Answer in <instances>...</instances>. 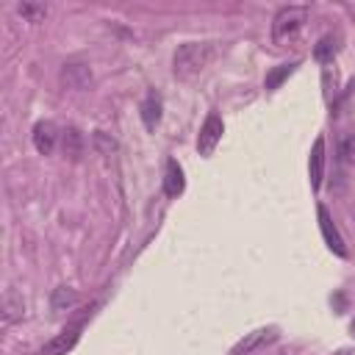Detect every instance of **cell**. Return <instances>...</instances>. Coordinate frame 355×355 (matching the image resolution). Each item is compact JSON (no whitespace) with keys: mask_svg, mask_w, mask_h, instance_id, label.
Wrapping results in <instances>:
<instances>
[{"mask_svg":"<svg viewBox=\"0 0 355 355\" xmlns=\"http://www.w3.org/2000/svg\"><path fill=\"white\" fill-rule=\"evenodd\" d=\"M336 53H338V39H336V36H330V33H327V36H322V39L316 42V47H313V58H316V61H322V64H324V61H333V55H336Z\"/></svg>","mask_w":355,"mask_h":355,"instance_id":"12","label":"cell"},{"mask_svg":"<svg viewBox=\"0 0 355 355\" xmlns=\"http://www.w3.org/2000/svg\"><path fill=\"white\" fill-rule=\"evenodd\" d=\"M64 153L72 155V158H80V153H83V139H80V133L75 128H69L64 133Z\"/></svg>","mask_w":355,"mask_h":355,"instance_id":"15","label":"cell"},{"mask_svg":"<svg viewBox=\"0 0 355 355\" xmlns=\"http://www.w3.org/2000/svg\"><path fill=\"white\" fill-rule=\"evenodd\" d=\"M216 55V47L211 42H186L175 50L172 67H175V78H191L197 72H202Z\"/></svg>","mask_w":355,"mask_h":355,"instance_id":"1","label":"cell"},{"mask_svg":"<svg viewBox=\"0 0 355 355\" xmlns=\"http://www.w3.org/2000/svg\"><path fill=\"white\" fill-rule=\"evenodd\" d=\"M75 302H78V294H75V291H69L67 286L55 288V294H53V308H55V311L64 308V305H75Z\"/></svg>","mask_w":355,"mask_h":355,"instance_id":"17","label":"cell"},{"mask_svg":"<svg viewBox=\"0 0 355 355\" xmlns=\"http://www.w3.org/2000/svg\"><path fill=\"white\" fill-rule=\"evenodd\" d=\"M183 186H186V180H183V169H180V164L172 158V161H166V175H164V194L166 197H178L180 191H183Z\"/></svg>","mask_w":355,"mask_h":355,"instance_id":"11","label":"cell"},{"mask_svg":"<svg viewBox=\"0 0 355 355\" xmlns=\"http://www.w3.org/2000/svg\"><path fill=\"white\" fill-rule=\"evenodd\" d=\"M17 14H19L22 19H28V22H42V19L47 17V8H44L42 3H19V6H17Z\"/></svg>","mask_w":355,"mask_h":355,"instance_id":"14","label":"cell"},{"mask_svg":"<svg viewBox=\"0 0 355 355\" xmlns=\"http://www.w3.org/2000/svg\"><path fill=\"white\" fill-rule=\"evenodd\" d=\"M277 336H280L277 327H261V330H252V333H247V336L230 349V355H250V352H255V349H261V347L277 341Z\"/></svg>","mask_w":355,"mask_h":355,"instance_id":"5","label":"cell"},{"mask_svg":"<svg viewBox=\"0 0 355 355\" xmlns=\"http://www.w3.org/2000/svg\"><path fill=\"white\" fill-rule=\"evenodd\" d=\"M308 22V8L305 6H286L275 14V22H272V39L275 44H291L302 28Z\"/></svg>","mask_w":355,"mask_h":355,"instance_id":"2","label":"cell"},{"mask_svg":"<svg viewBox=\"0 0 355 355\" xmlns=\"http://www.w3.org/2000/svg\"><path fill=\"white\" fill-rule=\"evenodd\" d=\"M141 122L147 130H155V125L161 122V94L158 92H147V97L141 100Z\"/></svg>","mask_w":355,"mask_h":355,"instance_id":"9","label":"cell"},{"mask_svg":"<svg viewBox=\"0 0 355 355\" xmlns=\"http://www.w3.org/2000/svg\"><path fill=\"white\" fill-rule=\"evenodd\" d=\"M222 130H225L222 116H219V114H208L205 122H202V128H200V136H197V150H200V155L208 158V155L216 150V144H219V139H222Z\"/></svg>","mask_w":355,"mask_h":355,"instance_id":"4","label":"cell"},{"mask_svg":"<svg viewBox=\"0 0 355 355\" xmlns=\"http://www.w3.org/2000/svg\"><path fill=\"white\" fill-rule=\"evenodd\" d=\"M89 313H92V311L86 308V311H83V316H80V319H75V322H69V324H67L55 338H50V341L39 349V355H67V352L78 344L80 330H83V322H86V316H89Z\"/></svg>","mask_w":355,"mask_h":355,"instance_id":"3","label":"cell"},{"mask_svg":"<svg viewBox=\"0 0 355 355\" xmlns=\"http://www.w3.org/2000/svg\"><path fill=\"white\" fill-rule=\"evenodd\" d=\"M294 69H297V61H291V64H280L277 69H272V72L266 75L263 86H266L269 92H275V89H277V86H280V83H283V80H286V78H288Z\"/></svg>","mask_w":355,"mask_h":355,"instance_id":"13","label":"cell"},{"mask_svg":"<svg viewBox=\"0 0 355 355\" xmlns=\"http://www.w3.org/2000/svg\"><path fill=\"white\" fill-rule=\"evenodd\" d=\"M308 172H311V189L319 191L322 175H324V139L322 136H316V141H313V150L308 158Z\"/></svg>","mask_w":355,"mask_h":355,"instance_id":"8","label":"cell"},{"mask_svg":"<svg viewBox=\"0 0 355 355\" xmlns=\"http://www.w3.org/2000/svg\"><path fill=\"white\" fill-rule=\"evenodd\" d=\"M25 316V302L14 288H6L3 294V324H11Z\"/></svg>","mask_w":355,"mask_h":355,"instance_id":"10","label":"cell"},{"mask_svg":"<svg viewBox=\"0 0 355 355\" xmlns=\"http://www.w3.org/2000/svg\"><path fill=\"white\" fill-rule=\"evenodd\" d=\"M349 333H352V336H355V319H352V322H349Z\"/></svg>","mask_w":355,"mask_h":355,"instance_id":"19","label":"cell"},{"mask_svg":"<svg viewBox=\"0 0 355 355\" xmlns=\"http://www.w3.org/2000/svg\"><path fill=\"white\" fill-rule=\"evenodd\" d=\"M338 155H341L344 164L355 166V133L341 136V141H338Z\"/></svg>","mask_w":355,"mask_h":355,"instance_id":"16","label":"cell"},{"mask_svg":"<svg viewBox=\"0 0 355 355\" xmlns=\"http://www.w3.org/2000/svg\"><path fill=\"white\" fill-rule=\"evenodd\" d=\"M316 216H319V230H322V236H324V244H327V247H330L336 255L347 258V247H344V239H341L338 227L333 225V216H330V211H327L324 205H319V208H316Z\"/></svg>","mask_w":355,"mask_h":355,"instance_id":"6","label":"cell"},{"mask_svg":"<svg viewBox=\"0 0 355 355\" xmlns=\"http://www.w3.org/2000/svg\"><path fill=\"white\" fill-rule=\"evenodd\" d=\"M55 141H58V128L44 119V122H36L33 128V147L42 153V155H50L55 150Z\"/></svg>","mask_w":355,"mask_h":355,"instance_id":"7","label":"cell"},{"mask_svg":"<svg viewBox=\"0 0 355 355\" xmlns=\"http://www.w3.org/2000/svg\"><path fill=\"white\" fill-rule=\"evenodd\" d=\"M336 355H355V352H352V349H338Z\"/></svg>","mask_w":355,"mask_h":355,"instance_id":"18","label":"cell"}]
</instances>
